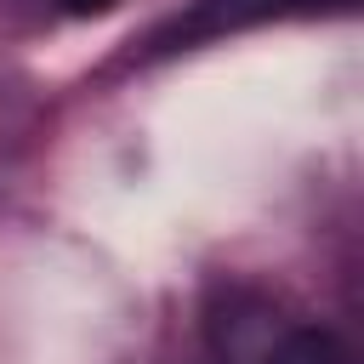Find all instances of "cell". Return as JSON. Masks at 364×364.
Instances as JSON below:
<instances>
[{
    "label": "cell",
    "instance_id": "6da1fadb",
    "mask_svg": "<svg viewBox=\"0 0 364 364\" xmlns=\"http://www.w3.org/2000/svg\"><path fill=\"white\" fill-rule=\"evenodd\" d=\"M262 364H353L347 341L330 336V330H290Z\"/></svg>",
    "mask_w": 364,
    "mask_h": 364
},
{
    "label": "cell",
    "instance_id": "7a4b0ae2",
    "mask_svg": "<svg viewBox=\"0 0 364 364\" xmlns=\"http://www.w3.org/2000/svg\"><path fill=\"white\" fill-rule=\"evenodd\" d=\"M63 11H74V17H102V11H114L119 0H57Z\"/></svg>",
    "mask_w": 364,
    "mask_h": 364
}]
</instances>
